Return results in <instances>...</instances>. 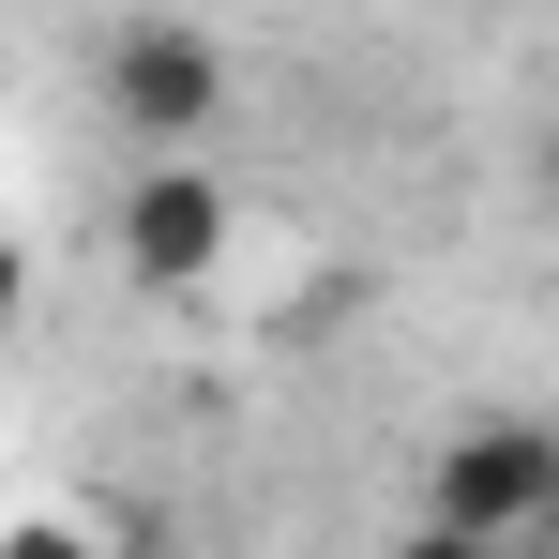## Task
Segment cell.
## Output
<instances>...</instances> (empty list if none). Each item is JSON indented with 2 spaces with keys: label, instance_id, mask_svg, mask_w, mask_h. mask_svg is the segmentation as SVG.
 I'll return each instance as SVG.
<instances>
[{
  "label": "cell",
  "instance_id": "1",
  "mask_svg": "<svg viewBox=\"0 0 559 559\" xmlns=\"http://www.w3.org/2000/svg\"><path fill=\"white\" fill-rule=\"evenodd\" d=\"M92 106L136 136V152H212V121H227V46L197 31V15H121L92 61Z\"/></svg>",
  "mask_w": 559,
  "mask_h": 559
},
{
  "label": "cell",
  "instance_id": "2",
  "mask_svg": "<svg viewBox=\"0 0 559 559\" xmlns=\"http://www.w3.org/2000/svg\"><path fill=\"white\" fill-rule=\"evenodd\" d=\"M106 242H121V273L152 287V302H182V287L227 273L242 197H227V167H212V152H152V167L121 182V212H106Z\"/></svg>",
  "mask_w": 559,
  "mask_h": 559
},
{
  "label": "cell",
  "instance_id": "3",
  "mask_svg": "<svg viewBox=\"0 0 559 559\" xmlns=\"http://www.w3.org/2000/svg\"><path fill=\"white\" fill-rule=\"evenodd\" d=\"M424 514H439V530H468V545H530V530L559 514V424H530V408L454 424V439H439V468H424Z\"/></svg>",
  "mask_w": 559,
  "mask_h": 559
},
{
  "label": "cell",
  "instance_id": "4",
  "mask_svg": "<svg viewBox=\"0 0 559 559\" xmlns=\"http://www.w3.org/2000/svg\"><path fill=\"white\" fill-rule=\"evenodd\" d=\"M0 559H121L92 530V514H15V530H0Z\"/></svg>",
  "mask_w": 559,
  "mask_h": 559
},
{
  "label": "cell",
  "instance_id": "5",
  "mask_svg": "<svg viewBox=\"0 0 559 559\" xmlns=\"http://www.w3.org/2000/svg\"><path fill=\"white\" fill-rule=\"evenodd\" d=\"M31 333V242H0V348Z\"/></svg>",
  "mask_w": 559,
  "mask_h": 559
},
{
  "label": "cell",
  "instance_id": "6",
  "mask_svg": "<svg viewBox=\"0 0 559 559\" xmlns=\"http://www.w3.org/2000/svg\"><path fill=\"white\" fill-rule=\"evenodd\" d=\"M393 559H499V545H468V530H439V514H424V530H408Z\"/></svg>",
  "mask_w": 559,
  "mask_h": 559
},
{
  "label": "cell",
  "instance_id": "7",
  "mask_svg": "<svg viewBox=\"0 0 559 559\" xmlns=\"http://www.w3.org/2000/svg\"><path fill=\"white\" fill-rule=\"evenodd\" d=\"M545 182H559V136H545Z\"/></svg>",
  "mask_w": 559,
  "mask_h": 559
}]
</instances>
